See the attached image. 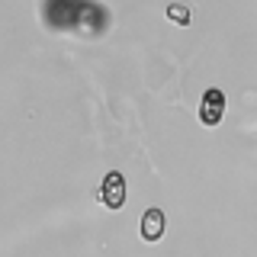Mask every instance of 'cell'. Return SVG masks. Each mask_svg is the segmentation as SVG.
Instances as JSON below:
<instances>
[{
    "mask_svg": "<svg viewBox=\"0 0 257 257\" xmlns=\"http://www.w3.org/2000/svg\"><path fill=\"white\" fill-rule=\"evenodd\" d=\"M42 23L52 32L100 39L109 29V13L96 0H42Z\"/></svg>",
    "mask_w": 257,
    "mask_h": 257,
    "instance_id": "cell-1",
    "label": "cell"
},
{
    "mask_svg": "<svg viewBox=\"0 0 257 257\" xmlns=\"http://www.w3.org/2000/svg\"><path fill=\"white\" fill-rule=\"evenodd\" d=\"M125 196H128V183H125V177L119 174V171H109L106 177H103V183H100V203L116 212V209H122V206H125Z\"/></svg>",
    "mask_w": 257,
    "mask_h": 257,
    "instance_id": "cell-2",
    "label": "cell"
},
{
    "mask_svg": "<svg viewBox=\"0 0 257 257\" xmlns=\"http://www.w3.org/2000/svg\"><path fill=\"white\" fill-rule=\"evenodd\" d=\"M222 112H225V93L219 87H209L203 93V103H199V119H203V125L215 128L222 122Z\"/></svg>",
    "mask_w": 257,
    "mask_h": 257,
    "instance_id": "cell-3",
    "label": "cell"
},
{
    "mask_svg": "<svg viewBox=\"0 0 257 257\" xmlns=\"http://www.w3.org/2000/svg\"><path fill=\"white\" fill-rule=\"evenodd\" d=\"M142 238L151 241V244L164 238V212H161L158 206L145 209V215H142Z\"/></svg>",
    "mask_w": 257,
    "mask_h": 257,
    "instance_id": "cell-4",
    "label": "cell"
},
{
    "mask_svg": "<svg viewBox=\"0 0 257 257\" xmlns=\"http://www.w3.org/2000/svg\"><path fill=\"white\" fill-rule=\"evenodd\" d=\"M167 20L177 26H190V7L187 4H167Z\"/></svg>",
    "mask_w": 257,
    "mask_h": 257,
    "instance_id": "cell-5",
    "label": "cell"
}]
</instances>
